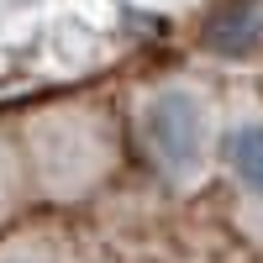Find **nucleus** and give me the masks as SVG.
Returning <instances> with one entry per match:
<instances>
[{"mask_svg": "<svg viewBox=\"0 0 263 263\" xmlns=\"http://www.w3.org/2000/svg\"><path fill=\"white\" fill-rule=\"evenodd\" d=\"M137 142L168 184H195L211 163V100L184 79H168L137 100Z\"/></svg>", "mask_w": 263, "mask_h": 263, "instance_id": "obj_1", "label": "nucleus"}, {"mask_svg": "<svg viewBox=\"0 0 263 263\" xmlns=\"http://www.w3.org/2000/svg\"><path fill=\"white\" fill-rule=\"evenodd\" d=\"M105 158H111V132L79 105H58L27 126V168L37 174V190L79 195L105 174Z\"/></svg>", "mask_w": 263, "mask_h": 263, "instance_id": "obj_2", "label": "nucleus"}, {"mask_svg": "<svg viewBox=\"0 0 263 263\" xmlns=\"http://www.w3.org/2000/svg\"><path fill=\"white\" fill-rule=\"evenodd\" d=\"M221 168L258 221H263V111H237L221 132Z\"/></svg>", "mask_w": 263, "mask_h": 263, "instance_id": "obj_3", "label": "nucleus"}, {"mask_svg": "<svg viewBox=\"0 0 263 263\" xmlns=\"http://www.w3.org/2000/svg\"><path fill=\"white\" fill-rule=\"evenodd\" d=\"M211 37H216V48H221V53H248V48H258V37H263V6H258V0L237 6L232 16L216 21Z\"/></svg>", "mask_w": 263, "mask_h": 263, "instance_id": "obj_4", "label": "nucleus"}, {"mask_svg": "<svg viewBox=\"0 0 263 263\" xmlns=\"http://www.w3.org/2000/svg\"><path fill=\"white\" fill-rule=\"evenodd\" d=\"M21 153L11 147V142H0V227L11 221V211H16V200H21Z\"/></svg>", "mask_w": 263, "mask_h": 263, "instance_id": "obj_5", "label": "nucleus"}]
</instances>
